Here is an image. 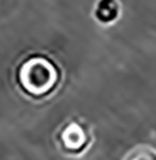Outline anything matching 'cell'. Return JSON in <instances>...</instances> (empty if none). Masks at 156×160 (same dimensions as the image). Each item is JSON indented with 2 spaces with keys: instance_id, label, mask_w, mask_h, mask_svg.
I'll use <instances>...</instances> for the list:
<instances>
[{
  "instance_id": "1",
  "label": "cell",
  "mask_w": 156,
  "mask_h": 160,
  "mask_svg": "<svg viewBox=\"0 0 156 160\" xmlns=\"http://www.w3.org/2000/svg\"><path fill=\"white\" fill-rule=\"evenodd\" d=\"M61 82V70L44 55H31L17 69V84L25 96L41 100L51 96Z\"/></svg>"
},
{
  "instance_id": "2",
  "label": "cell",
  "mask_w": 156,
  "mask_h": 160,
  "mask_svg": "<svg viewBox=\"0 0 156 160\" xmlns=\"http://www.w3.org/2000/svg\"><path fill=\"white\" fill-rule=\"evenodd\" d=\"M92 143L90 129L78 119L66 122L58 132V145L66 155H82Z\"/></svg>"
},
{
  "instance_id": "3",
  "label": "cell",
  "mask_w": 156,
  "mask_h": 160,
  "mask_svg": "<svg viewBox=\"0 0 156 160\" xmlns=\"http://www.w3.org/2000/svg\"><path fill=\"white\" fill-rule=\"evenodd\" d=\"M121 7L118 0H98L93 10L94 18L101 24H111L120 17Z\"/></svg>"
},
{
  "instance_id": "4",
  "label": "cell",
  "mask_w": 156,
  "mask_h": 160,
  "mask_svg": "<svg viewBox=\"0 0 156 160\" xmlns=\"http://www.w3.org/2000/svg\"><path fill=\"white\" fill-rule=\"evenodd\" d=\"M123 160H156V149L149 145H138L129 150Z\"/></svg>"
}]
</instances>
